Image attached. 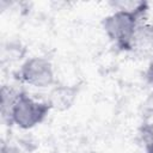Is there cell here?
<instances>
[{
  "label": "cell",
  "mask_w": 153,
  "mask_h": 153,
  "mask_svg": "<svg viewBox=\"0 0 153 153\" xmlns=\"http://www.w3.org/2000/svg\"><path fill=\"white\" fill-rule=\"evenodd\" d=\"M151 51L153 50V25H139L131 42V50Z\"/></svg>",
  "instance_id": "obj_5"
},
{
  "label": "cell",
  "mask_w": 153,
  "mask_h": 153,
  "mask_svg": "<svg viewBox=\"0 0 153 153\" xmlns=\"http://www.w3.org/2000/svg\"><path fill=\"white\" fill-rule=\"evenodd\" d=\"M140 136L145 146V153H153V127L145 123L141 127Z\"/></svg>",
  "instance_id": "obj_6"
},
{
  "label": "cell",
  "mask_w": 153,
  "mask_h": 153,
  "mask_svg": "<svg viewBox=\"0 0 153 153\" xmlns=\"http://www.w3.org/2000/svg\"><path fill=\"white\" fill-rule=\"evenodd\" d=\"M78 94V88L74 86L61 85L56 86L49 97L48 103L50 104L51 109L56 110H66L72 106Z\"/></svg>",
  "instance_id": "obj_4"
},
{
  "label": "cell",
  "mask_w": 153,
  "mask_h": 153,
  "mask_svg": "<svg viewBox=\"0 0 153 153\" xmlns=\"http://www.w3.org/2000/svg\"><path fill=\"white\" fill-rule=\"evenodd\" d=\"M51 109L48 102H38L26 93H18L14 99L8 117L10 121L23 129H30L39 124Z\"/></svg>",
  "instance_id": "obj_2"
},
{
  "label": "cell",
  "mask_w": 153,
  "mask_h": 153,
  "mask_svg": "<svg viewBox=\"0 0 153 153\" xmlns=\"http://www.w3.org/2000/svg\"><path fill=\"white\" fill-rule=\"evenodd\" d=\"M18 79L35 87H48L54 84L53 65L44 57H31L19 68Z\"/></svg>",
  "instance_id": "obj_3"
},
{
  "label": "cell",
  "mask_w": 153,
  "mask_h": 153,
  "mask_svg": "<svg viewBox=\"0 0 153 153\" xmlns=\"http://www.w3.org/2000/svg\"><path fill=\"white\" fill-rule=\"evenodd\" d=\"M145 109L148 112H153V92L147 97V99L145 102Z\"/></svg>",
  "instance_id": "obj_7"
},
{
  "label": "cell",
  "mask_w": 153,
  "mask_h": 153,
  "mask_svg": "<svg viewBox=\"0 0 153 153\" xmlns=\"http://www.w3.org/2000/svg\"><path fill=\"white\" fill-rule=\"evenodd\" d=\"M146 75H147V79H148V81L153 85V61L149 63V66H148V69H147V73H146Z\"/></svg>",
  "instance_id": "obj_8"
},
{
  "label": "cell",
  "mask_w": 153,
  "mask_h": 153,
  "mask_svg": "<svg viewBox=\"0 0 153 153\" xmlns=\"http://www.w3.org/2000/svg\"><path fill=\"white\" fill-rule=\"evenodd\" d=\"M145 4L136 10L120 8L103 20V27L108 37L121 49L131 50V42L137 29L139 17L143 12Z\"/></svg>",
  "instance_id": "obj_1"
}]
</instances>
